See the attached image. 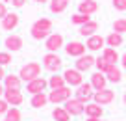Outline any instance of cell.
I'll use <instances>...</instances> for the list:
<instances>
[{"label":"cell","instance_id":"42","mask_svg":"<svg viewBox=\"0 0 126 121\" xmlns=\"http://www.w3.org/2000/svg\"><path fill=\"white\" fill-rule=\"evenodd\" d=\"M33 2H37V4H45V2H48V0H33Z\"/></svg>","mask_w":126,"mask_h":121},{"label":"cell","instance_id":"43","mask_svg":"<svg viewBox=\"0 0 126 121\" xmlns=\"http://www.w3.org/2000/svg\"><path fill=\"white\" fill-rule=\"evenodd\" d=\"M122 99H124V104H126V93H124V97H122Z\"/></svg>","mask_w":126,"mask_h":121},{"label":"cell","instance_id":"3","mask_svg":"<svg viewBox=\"0 0 126 121\" xmlns=\"http://www.w3.org/2000/svg\"><path fill=\"white\" fill-rule=\"evenodd\" d=\"M71 99V86H63L58 88V90H52L48 93V101L54 102V104H59V102H67Z\"/></svg>","mask_w":126,"mask_h":121},{"label":"cell","instance_id":"11","mask_svg":"<svg viewBox=\"0 0 126 121\" xmlns=\"http://www.w3.org/2000/svg\"><path fill=\"white\" fill-rule=\"evenodd\" d=\"M47 86H48V82L45 80L43 76H39V78H35V80H32V82L26 84V91H28V93H32V95H35V93L45 91V88H47Z\"/></svg>","mask_w":126,"mask_h":121},{"label":"cell","instance_id":"8","mask_svg":"<svg viewBox=\"0 0 126 121\" xmlns=\"http://www.w3.org/2000/svg\"><path fill=\"white\" fill-rule=\"evenodd\" d=\"M94 102L96 104H100V106H104V104H110V102H113L115 101V91H111V90H100V91H94Z\"/></svg>","mask_w":126,"mask_h":121},{"label":"cell","instance_id":"29","mask_svg":"<svg viewBox=\"0 0 126 121\" xmlns=\"http://www.w3.org/2000/svg\"><path fill=\"white\" fill-rule=\"evenodd\" d=\"M20 110L17 108V106H13V108H9L8 112H6V121H20Z\"/></svg>","mask_w":126,"mask_h":121},{"label":"cell","instance_id":"14","mask_svg":"<svg viewBox=\"0 0 126 121\" xmlns=\"http://www.w3.org/2000/svg\"><path fill=\"white\" fill-rule=\"evenodd\" d=\"M104 45H106V39H104L102 35L94 34V35H91V37H87L85 47L89 48V50H100V48H104Z\"/></svg>","mask_w":126,"mask_h":121},{"label":"cell","instance_id":"19","mask_svg":"<svg viewBox=\"0 0 126 121\" xmlns=\"http://www.w3.org/2000/svg\"><path fill=\"white\" fill-rule=\"evenodd\" d=\"M20 82H22V78L17 76V74H6L4 78L6 90H20Z\"/></svg>","mask_w":126,"mask_h":121},{"label":"cell","instance_id":"16","mask_svg":"<svg viewBox=\"0 0 126 121\" xmlns=\"http://www.w3.org/2000/svg\"><path fill=\"white\" fill-rule=\"evenodd\" d=\"M94 63H96V60H94L93 56L83 54V56H80V58L76 60V69L78 71H87V69H91Z\"/></svg>","mask_w":126,"mask_h":121},{"label":"cell","instance_id":"24","mask_svg":"<svg viewBox=\"0 0 126 121\" xmlns=\"http://www.w3.org/2000/svg\"><path fill=\"white\" fill-rule=\"evenodd\" d=\"M106 45L111 48H117L122 45V34H117V32H111L110 35L106 37Z\"/></svg>","mask_w":126,"mask_h":121},{"label":"cell","instance_id":"6","mask_svg":"<svg viewBox=\"0 0 126 121\" xmlns=\"http://www.w3.org/2000/svg\"><path fill=\"white\" fill-rule=\"evenodd\" d=\"M63 76H65V82H67V86H71V88H72V86L78 88L80 84H83L82 71H78V69H65Z\"/></svg>","mask_w":126,"mask_h":121},{"label":"cell","instance_id":"7","mask_svg":"<svg viewBox=\"0 0 126 121\" xmlns=\"http://www.w3.org/2000/svg\"><path fill=\"white\" fill-rule=\"evenodd\" d=\"M63 108L67 110L71 116H80V114H83L85 112V102H82V101H78V99H69L67 102H65V106Z\"/></svg>","mask_w":126,"mask_h":121},{"label":"cell","instance_id":"20","mask_svg":"<svg viewBox=\"0 0 126 121\" xmlns=\"http://www.w3.org/2000/svg\"><path fill=\"white\" fill-rule=\"evenodd\" d=\"M104 74H106L108 76V80H110V82H121V71H119V67L115 65V63H110V65H108V69L104 71Z\"/></svg>","mask_w":126,"mask_h":121},{"label":"cell","instance_id":"22","mask_svg":"<svg viewBox=\"0 0 126 121\" xmlns=\"http://www.w3.org/2000/svg\"><path fill=\"white\" fill-rule=\"evenodd\" d=\"M85 114H87V117H102L104 110L96 102H89V104H85Z\"/></svg>","mask_w":126,"mask_h":121},{"label":"cell","instance_id":"35","mask_svg":"<svg viewBox=\"0 0 126 121\" xmlns=\"http://www.w3.org/2000/svg\"><path fill=\"white\" fill-rule=\"evenodd\" d=\"M8 110H9V102L6 101V99H0V114H4V116H6Z\"/></svg>","mask_w":126,"mask_h":121},{"label":"cell","instance_id":"18","mask_svg":"<svg viewBox=\"0 0 126 121\" xmlns=\"http://www.w3.org/2000/svg\"><path fill=\"white\" fill-rule=\"evenodd\" d=\"M17 24H19V15H17V13H8V15L2 19V28H4L6 32L15 30Z\"/></svg>","mask_w":126,"mask_h":121},{"label":"cell","instance_id":"13","mask_svg":"<svg viewBox=\"0 0 126 121\" xmlns=\"http://www.w3.org/2000/svg\"><path fill=\"white\" fill-rule=\"evenodd\" d=\"M4 99H6V101H8L11 106H19V104H22V101H24L20 90H6Z\"/></svg>","mask_w":126,"mask_h":121},{"label":"cell","instance_id":"34","mask_svg":"<svg viewBox=\"0 0 126 121\" xmlns=\"http://www.w3.org/2000/svg\"><path fill=\"white\" fill-rule=\"evenodd\" d=\"M113 8L119 11H124L126 9V0H113Z\"/></svg>","mask_w":126,"mask_h":121},{"label":"cell","instance_id":"31","mask_svg":"<svg viewBox=\"0 0 126 121\" xmlns=\"http://www.w3.org/2000/svg\"><path fill=\"white\" fill-rule=\"evenodd\" d=\"M113 32L117 34H124L126 32V19H117L113 23Z\"/></svg>","mask_w":126,"mask_h":121},{"label":"cell","instance_id":"37","mask_svg":"<svg viewBox=\"0 0 126 121\" xmlns=\"http://www.w3.org/2000/svg\"><path fill=\"white\" fill-rule=\"evenodd\" d=\"M24 2H26V0H11V4L15 6V8H22Z\"/></svg>","mask_w":126,"mask_h":121},{"label":"cell","instance_id":"23","mask_svg":"<svg viewBox=\"0 0 126 121\" xmlns=\"http://www.w3.org/2000/svg\"><path fill=\"white\" fill-rule=\"evenodd\" d=\"M47 102H48V95H45V91H41V93L32 95L30 104L33 106V108H43V106L47 104Z\"/></svg>","mask_w":126,"mask_h":121},{"label":"cell","instance_id":"27","mask_svg":"<svg viewBox=\"0 0 126 121\" xmlns=\"http://www.w3.org/2000/svg\"><path fill=\"white\" fill-rule=\"evenodd\" d=\"M52 117H54V121H69V119H71V114H69L65 108L58 106V108L52 112Z\"/></svg>","mask_w":126,"mask_h":121},{"label":"cell","instance_id":"26","mask_svg":"<svg viewBox=\"0 0 126 121\" xmlns=\"http://www.w3.org/2000/svg\"><path fill=\"white\" fill-rule=\"evenodd\" d=\"M102 58L106 60L108 63H117L119 60V54H117V50H115V48H111V47H106L104 48V52H102Z\"/></svg>","mask_w":126,"mask_h":121},{"label":"cell","instance_id":"25","mask_svg":"<svg viewBox=\"0 0 126 121\" xmlns=\"http://www.w3.org/2000/svg\"><path fill=\"white\" fill-rule=\"evenodd\" d=\"M69 6V0H50V11L52 13H63Z\"/></svg>","mask_w":126,"mask_h":121},{"label":"cell","instance_id":"9","mask_svg":"<svg viewBox=\"0 0 126 121\" xmlns=\"http://www.w3.org/2000/svg\"><path fill=\"white\" fill-rule=\"evenodd\" d=\"M45 47L48 48V52H56L63 47V35L61 34H50L45 39Z\"/></svg>","mask_w":126,"mask_h":121},{"label":"cell","instance_id":"36","mask_svg":"<svg viewBox=\"0 0 126 121\" xmlns=\"http://www.w3.org/2000/svg\"><path fill=\"white\" fill-rule=\"evenodd\" d=\"M6 15H8V9H6V4H4V2H0V21L4 19Z\"/></svg>","mask_w":126,"mask_h":121},{"label":"cell","instance_id":"12","mask_svg":"<svg viewBox=\"0 0 126 121\" xmlns=\"http://www.w3.org/2000/svg\"><path fill=\"white\" fill-rule=\"evenodd\" d=\"M98 11V2L94 0H82L78 4V13H85V15H93Z\"/></svg>","mask_w":126,"mask_h":121},{"label":"cell","instance_id":"44","mask_svg":"<svg viewBox=\"0 0 126 121\" xmlns=\"http://www.w3.org/2000/svg\"><path fill=\"white\" fill-rule=\"evenodd\" d=\"M4 121H6V119H4Z\"/></svg>","mask_w":126,"mask_h":121},{"label":"cell","instance_id":"1","mask_svg":"<svg viewBox=\"0 0 126 121\" xmlns=\"http://www.w3.org/2000/svg\"><path fill=\"white\" fill-rule=\"evenodd\" d=\"M50 30H52V21L41 17L39 21H35L32 24V37L33 39H47L50 35Z\"/></svg>","mask_w":126,"mask_h":121},{"label":"cell","instance_id":"39","mask_svg":"<svg viewBox=\"0 0 126 121\" xmlns=\"http://www.w3.org/2000/svg\"><path fill=\"white\" fill-rule=\"evenodd\" d=\"M121 62H122V67H124V69H126V52H124V54L121 56Z\"/></svg>","mask_w":126,"mask_h":121},{"label":"cell","instance_id":"33","mask_svg":"<svg viewBox=\"0 0 126 121\" xmlns=\"http://www.w3.org/2000/svg\"><path fill=\"white\" fill-rule=\"evenodd\" d=\"M11 63V54L9 52H0V65H8Z\"/></svg>","mask_w":126,"mask_h":121},{"label":"cell","instance_id":"32","mask_svg":"<svg viewBox=\"0 0 126 121\" xmlns=\"http://www.w3.org/2000/svg\"><path fill=\"white\" fill-rule=\"evenodd\" d=\"M94 65H96V69H98L100 73H104V71L108 69V65H110V63H108V62H106V60H104V58H98V60H96V63H94Z\"/></svg>","mask_w":126,"mask_h":121},{"label":"cell","instance_id":"40","mask_svg":"<svg viewBox=\"0 0 126 121\" xmlns=\"http://www.w3.org/2000/svg\"><path fill=\"white\" fill-rule=\"evenodd\" d=\"M4 93H6V86H2V84H0V99L4 97Z\"/></svg>","mask_w":126,"mask_h":121},{"label":"cell","instance_id":"17","mask_svg":"<svg viewBox=\"0 0 126 121\" xmlns=\"http://www.w3.org/2000/svg\"><path fill=\"white\" fill-rule=\"evenodd\" d=\"M4 45H6V48H8V50L17 52V50H20V48H22V37H20V35H9V37H6Z\"/></svg>","mask_w":126,"mask_h":121},{"label":"cell","instance_id":"41","mask_svg":"<svg viewBox=\"0 0 126 121\" xmlns=\"http://www.w3.org/2000/svg\"><path fill=\"white\" fill-rule=\"evenodd\" d=\"M87 121H100V117H89Z\"/></svg>","mask_w":126,"mask_h":121},{"label":"cell","instance_id":"30","mask_svg":"<svg viewBox=\"0 0 126 121\" xmlns=\"http://www.w3.org/2000/svg\"><path fill=\"white\" fill-rule=\"evenodd\" d=\"M72 23L74 24H78V26H83V24H87L91 21V17L89 15H85V13H76V15H72Z\"/></svg>","mask_w":126,"mask_h":121},{"label":"cell","instance_id":"5","mask_svg":"<svg viewBox=\"0 0 126 121\" xmlns=\"http://www.w3.org/2000/svg\"><path fill=\"white\" fill-rule=\"evenodd\" d=\"M61 58H59L56 52H48V54H45L43 56V65H45V69H48V71H52V73H56L58 69H61Z\"/></svg>","mask_w":126,"mask_h":121},{"label":"cell","instance_id":"15","mask_svg":"<svg viewBox=\"0 0 126 121\" xmlns=\"http://www.w3.org/2000/svg\"><path fill=\"white\" fill-rule=\"evenodd\" d=\"M106 84H108V76L104 73H100V71H96V73L91 76V86H93L96 91L106 90Z\"/></svg>","mask_w":126,"mask_h":121},{"label":"cell","instance_id":"10","mask_svg":"<svg viewBox=\"0 0 126 121\" xmlns=\"http://www.w3.org/2000/svg\"><path fill=\"white\" fill-rule=\"evenodd\" d=\"M85 45L80 43V41H71V43H67V47H65V52H67L69 56H74V58H80V56L85 54Z\"/></svg>","mask_w":126,"mask_h":121},{"label":"cell","instance_id":"4","mask_svg":"<svg viewBox=\"0 0 126 121\" xmlns=\"http://www.w3.org/2000/svg\"><path fill=\"white\" fill-rule=\"evenodd\" d=\"M93 90H94V88L91 86V82H83V84H80V86L76 88L74 97L78 99V101H82V102H85V104H87V101H91V99L94 97Z\"/></svg>","mask_w":126,"mask_h":121},{"label":"cell","instance_id":"21","mask_svg":"<svg viewBox=\"0 0 126 121\" xmlns=\"http://www.w3.org/2000/svg\"><path fill=\"white\" fill-rule=\"evenodd\" d=\"M96 30H98V23L89 21L87 24L80 26V35H83V37H91V35H94V32H96Z\"/></svg>","mask_w":126,"mask_h":121},{"label":"cell","instance_id":"38","mask_svg":"<svg viewBox=\"0 0 126 121\" xmlns=\"http://www.w3.org/2000/svg\"><path fill=\"white\" fill-rule=\"evenodd\" d=\"M6 78V71H4V65H0V82Z\"/></svg>","mask_w":126,"mask_h":121},{"label":"cell","instance_id":"28","mask_svg":"<svg viewBox=\"0 0 126 121\" xmlns=\"http://www.w3.org/2000/svg\"><path fill=\"white\" fill-rule=\"evenodd\" d=\"M48 86H50L52 90H58V88L67 86V82H65V76H59V74H54V76H50V80H48Z\"/></svg>","mask_w":126,"mask_h":121},{"label":"cell","instance_id":"2","mask_svg":"<svg viewBox=\"0 0 126 121\" xmlns=\"http://www.w3.org/2000/svg\"><path fill=\"white\" fill-rule=\"evenodd\" d=\"M39 74H41V65H39L37 62H30V63H26V65L20 67L19 76L28 84V82H32V80L39 78Z\"/></svg>","mask_w":126,"mask_h":121}]
</instances>
